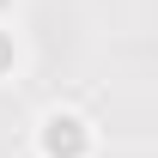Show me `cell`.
I'll use <instances>...</instances> for the list:
<instances>
[{
  "label": "cell",
  "instance_id": "cell-1",
  "mask_svg": "<svg viewBox=\"0 0 158 158\" xmlns=\"http://www.w3.org/2000/svg\"><path fill=\"white\" fill-rule=\"evenodd\" d=\"M98 134L79 110H49L37 122V158H91Z\"/></svg>",
  "mask_w": 158,
  "mask_h": 158
},
{
  "label": "cell",
  "instance_id": "cell-2",
  "mask_svg": "<svg viewBox=\"0 0 158 158\" xmlns=\"http://www.w3.org/2000/svg\"><path fill=\"white\" fill-rule=\"evenodd\" d=\"M12 61H19V43H12V31H0V73H12Z\"/></svg>",
  "mask_w": 158,
  "mask_h": 158
},
{
  "label": "cell",
  "instance_id": "cell-3",
  "mask_svg": "<svg viewBox=\"0 0 158 158\" xmlns=\"http://www.w3.org/2000/svg\"><path fill=\"white\" fill-rule=\"evenodd\" d=\"M6 6H12V0H0V12H6Z\"/></svg>",
  "mask_w": 158,
  "mask_h": 158
}]
</instances>
